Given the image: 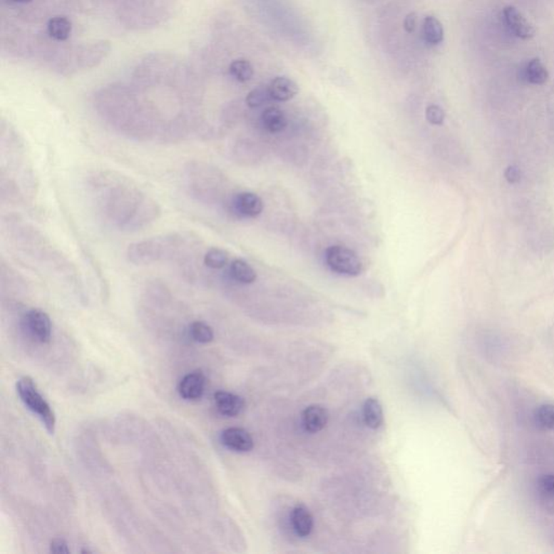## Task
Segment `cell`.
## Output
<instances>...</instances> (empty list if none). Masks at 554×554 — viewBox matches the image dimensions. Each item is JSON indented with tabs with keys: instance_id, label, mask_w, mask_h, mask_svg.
<instances>
[{
	"instance_id": "obj_26",
	"label": "cell",
	"mask_w": 554,
	"mask_h": 554,
	"mask_svg": "<svg viewBox=\"0 0 554 554\" xmlns=\"http://www.w3.org/2000/svg\"><path fill=\"white\" fill-rule=\"evenodd\" d=\"M50 551L53 553H70L68 543L63 538H54L50 543Z\"/></svg>"
},
{
	"instance_id": "obj_2",
	"label": "cell",
	"mask_w": 554,
	"mask_h": 554,
	"mask_svg": "<svg viewBox=\"0 0 554 554\" xmlns=\"http://www.w3.org/2000/svg\"><path fill=\"white\" fill-rule=\"evenodd\" d=\"M175 237L152 238L129 245L127 256L138 265H150L166 258L175 246Z\"/></svg>"
},
{
	"instance_id": "obj_24",
	"label": "cell",
	"mask_w": 554,
	"mask_h": 554,
	"mask_svg": "<svg viewBox=\"0 0 554 554\" xmlns=\"http://www.w3.org/2000/svg\"><path fill=\"white\" fill-rule=\"evenodd\" d=\"M426 120L430 124L436 125V126H440L444 123L445 112L442 108L438 106H429L426 110Z\"/></svg>"
},
{
	"instance_id": "obj_6",
	"label": "cell",
	"mask_w": 554,
	"mask_h": 554,
	"mask_svg": "<svg viewBox=\"0 0 554 554\" xmlns=\"http://www.w3.org/2000/svg\"><path fill=\"white\" fill-rule=\"evenodd\" d=\"M220 440L227 448L236 453H248L254 448L252 434L242 428L225 429L221 434Z\"/></svg>"
},
{
	"instance_id": "obj_10",
	"label": "cell",
	"mask_w": 554,
	"mask_h": 554,
	"mask_svg": "<svg viewBox=\"0 0 554 554\" xmlns=\"http://www.w3.org/2000/svg\"><path fill=\"white\" fill-rule=\"evenodd\" d=\"M329 420L327 409L322 405H311L302 413V424L305 431L310 434H317L324 430Z\"/></svg>"
},
{
	"instance_id": "obj_4",
	"label": "cell",
	"mask_w": 554,
	"mask_h": 554,
	"mask_svg": "<svg viewBox=\"0 0 554 554\" xmlns=\"http://www.w3.org/2000/svg\"><path fill=\"white\" fill-rule=\"evenodd\" d=\"M24 326L37 342L48 344L51 339V319L43 311L39 309L29 310L24 317Z\"/></svg>"
},
{
	"instance_id": "obj_5",
	"label": "cell",
	"mask_w": 554,
	"mask_h": 554,
	"mask_svg": "<svg viewBox=\"0 0 554 554\" xmlns=\"http://www.w3.org/2000/svg\"><path fill=\"white\" fill-rule=\"evenodd\" d=\"M503 18L510 32L520 39H530L536 34L534 25L516 8L509 6L503 9Z\"/></svg>"
},
{
	"instance_id": "obj_21",
	"label": "cell",
	"mask_w": 554,
	"mask_h": 554,
	"mask_svg": "<svg viewBox=\"0 0 554 554\" xmlns=\"http://www.w3.org/2000/svg\"><path fill=\"white\" fill-rule=\"evenodd\" d=\"M204 263L212 270L223 269L229 263V254L220 248H211L205 255Z\"/></svg>"
},
{
	"instance_id": "obj_25",
	"label": "cell",
	"mask_w": 554,
	"mask_h": 554,
	"mask_svg": "<svg viewBox=\"0 0 554 554\" xmlns=\"http://www.w3.org/2000/svg\"><path fill=\"white\" fill-rule=\"evenodd\" d=\"M537 484H538L539 491L543 495L554 498V474L541 476Z\"/></svg>"
},
{
	"instance_id": "obj_23",
	"label": "cell",
	"mask_w": 554,
	"mask_h": 554,
	"mask_svg": "<svg viewBox=\"0 0 554 554\" xmlns=\"http://www.w3.org/2000/svg\"><path fill=\"white\" fill-rule=\"evenodd\" d=\"M536 419L541 426L554 431V405L543 404L536 411Z\"/></svg>"
},
{
	"instance_id": "obj_7",
	"label": "cell",
	"mask_w": 554,
	"mask_h": 554,
	"mask_svg": "<svg viewBox=\"0 0 554 554\" xmlns=\"http://www.w3.org/2000/svg\"><path fill=\"white\" fill-rule=\"evenodd\" d=\"M206 377L202 371H192L182 378L178 391L180 396L187 401H198L204 395Z\"/></svg>"
},
{
	"instance_id": "obj_22",
	"label": "cell",
	"mask_w": 554,
	"mask_h": 554,
	"mask_svg": "<svg viewBox=\"0 0 554 554\" xmlns=\"http://www.w3.org/2000/svg\"><path fill=\"white\" fill-rule=\"evenodd\" d=\"M270 100H272V98L270 95L269 86L267 87L259 86L248 93L247 97H246V103L250 108H257L265 106Z\"/></svg>"
},
{
	"instance_id": "obj_14",
	"label": "cell",
	"mask_w": 554,
	"mask_h": 554,
	"mask_svg": "<svg viewBox=\"0 0 554 554\" xmlns=\"http://www.w3.org/2000/svg\"><path fill=\"white\" fill-rule=\"evenodd\" d=\"M364 421L366 426L371 429L380 428L384 424V411L381 404L375 397H369L364 403L363 409Z\"/></svg>"
},
{
	"instance_id": "obj_19",
	"label": "cell",
	"mask_w": 554,
	"mask_h": 554,
	"mask_svg": "<svg viewBox=\"0 0 554 554\" xmlns=\"http://www.w3.org/2000/svg\"><path fill=\"white\" fill-rule=\"evenodd\" d=\"M230 74L240 83L250 81L254 76V68L250 61L245 58H237L232 62L229 68Z\"/></svg>"
},
{
	"instance_id": "obj_8",
	"label": "cell",
	"mask_w": 554,
	"mask_h": 554,
	"mask_svg": "<svg viewBox=\"0 0 554 554\" xmlns=\"http://www.w3.org/2000/svg\"><path fill=\"white\" fill-rule=\"evenodd\" d=\"M215 404L219 413L227 417H236L242 413L245 407V401L240 395L227 391H218L213 395Z\"/></svg>"
},
{
	"instance_id": "obj_13",
	"label": "cell",
	"mask_w": 554,
	"mask_h": 554,
	"mask_svg": "<svg viewBox=\"0 0 554 554\" xmlns=\"http://www.w3.org/2000/svg\"><path fill=\"white\" fill-rule=\"evenodd\" d=\"M261 123L269 133H282L287 127L285 113L279 108H267L261 115Z\"/></svg>"
},
{
	"instance_id": "obj_28",
	"label": "cell",
	"mask_w": 554,
	"mask_h": 554,
	"mask_svg": "<svg viewBox=\"0 0 554 554\" xmlns=\"http://www.w3.org/2000/svg\"><path fill=\"white\" fill-rule=\"evenodd\" d=\"M416 14H409L404 20V29L407 33H413L416 29Z\"/></svg>"
},
{
	"instance_id": "obj_27",
	"label": "cell",
	"mask_w": 554,
	"mask_h": 554,
	"mask_svg": "<svg viewBox=\"0 0 554 554\" xmlns=\"http://www.w3.org/2000/svg\"><path fill=\"white\" fill-rule=\"evenodd\" d=\"M505 177L509 183H518L520 180V170L518 169V167L512 165V166H509L506 169Z\"/></svg>"
},
{
	"instance_id": "obj_1",
	"label": "cell",
	"mask_w": 554,
	"mask_h": 554,
	"mask_svg": "<svg viewBox=\"0 0 554 554\" xmlns=\"http://www.w3.org/2000/svg\"><path fill=\"white\" fill-rule=\"evenodd\" d=\"M16 391L23 404L41 420L50 434H53L56 431V415L33 379L29 377L21 378L16 384Z\"/></svg>"
},
{
	"instance_id": "obj_17",
	"label": "cell",
	"mask_w": 554,
	"mask_h": 554,
	"mask_svg": "<svg viewBox=\"0 0 554 554\" xmlns=\"http://www.w3.org/2000/svg\"><path fill=\"white\" fill-rule=\"evenodd\" d=\"M422 31H424V41L429 45H438L444 39V29L442 23L436 16H429L424 19Z\"/></svg>"
},
{
	"instance_id": "obj_12",
	"label": "cell",
	"mask_w": 554,
	"mask_h": 554,
	"mask_svg": "<svg viewBox=\"0 0 554 554\" xmlns=\"http://www.w3.org/2000/svg\"><path fill=\"white\" fill-rule=\"evenodd\" d=\"M292 524L298 536L303 537V538L310 536L313 526H314V520H313L312 514L307 506L298 503L292 509Z\"/></svg>"
},
{
	"instance_id": "obj_16",
	"label": "cell",
	"mask_w": 554,
	"mask_h": 554,
	"mask_svg": "<svg viewBox=\"0 0 554 554\" xmlns=\"http://www.w3.org/2000/svg\"><path fill=\"white\" fill-rule=\"evenodd\" d=\"M230 273H231L233 279L240 284H252L257 279V273L252 265H248L246 261L242 260V259H235L232 261L231 265H230Z\"/></svg>"
},
{
	"instance_id": "obj_15",
	"label": "cell",
	"mask_w": 554,
	"mask_h": 554,
	"mask_svg": "<svg viewBox=\"0 0 554 554\" xmlns=\"http://www.w3.org/2000/svg\"><path fill=\"white\" fill-rule=\"evenodd\" d=\"M73 24L70 19L56 16L50 19L47 25L48 34L54 41H64L72 34Z\"/></svg>"
},
{
	"instance_id": "obj_11",
	"label": "cell",
	"mask_w": 554,
	"mask_h": 554,
	"mask_svg": "<svg viewBox=\"0 0 554 554\" xmlns=\"http://www.w3.org/2000/svg\"><path fill=\"white\" fill-rule=\"evenodd\" d=\"M272 100L286 102L298 95L299 87L292 79L285 76L275 77L269 86Z\"/></svg>"
},
{
	"instance_id": "obj_9",
	"label": "cell",
	"mask_w": 554,
	"mask_h": 554,
	"mask_svg": "<svg viewBox=\"0 0 554 554\" xmlns=\"http://www.w3.org/2000/svg\"><path fill=\"white\" fill-rule=\"evenodd\" d=\"M233 207L236 212L247 218H256L263 210V202L257 194L242 192L234 198Z\"/></svg>"
},
{
	"instance_id": "obj_29",
	"label": "cell",
	"mask_w": 554,
	"mask_h": 554,
	"mask_svg": "<svg viewBox=\"0 0 554 554\" xmlns=\"http://www.w3.org/2000/svg\"><path fill=\"white\" fill-rule=\"evenodd\" d=\"M11 1H14V3H19V4H27V3H31V1H33V0H11Z\"/></svg>"
},
{
	"instance_id": "obj_3",
	"label": "cell",
	"mask_w": 554,
	"mask_h": 554,
	"mask_svg": "<svg viewBox=\"0 0 554 554\" xmlns=\"http://www.w3.org/2000/svg\"><path fill=\"white\" fill-rule=\"evenodd\" d=\"M325 260L332 272L344 276H357L363 271V265L353 250L344 246H332L325 252Z\"/></svg>"
},
{
	"instance_id": "obj_20",
	"label": "cell",
	"mask_w": 554,
	"mask_h": 554,
	"mask_svg": "<svg viewBox=\"0 0 554 554\" xmlns=\"http://www.w3.org/2000/svg\"><path fill=\"white\" fill-rule=\"evenodd\" d=\"M189 332L192 339L198 344H209L212 342L215 337L212 328L204 322H194L190 326Z\"/></svg>"
},
{
	"instance_id": "obj_18",
	"label": "cell",
	"mask_w": 554,
	"mask_h": 554,
	"mask_svg": "<svg viewBox=\"0 0 554 554\" xmlns=\"http://www.w3.org/2000/svg\"><path fill=\"white\" fill-rule=\"evenodd\" d=\"M523 77L532 85H543L549 78V73L539 58H533L526 64Z\"/></svg>"
}]
</instances>
